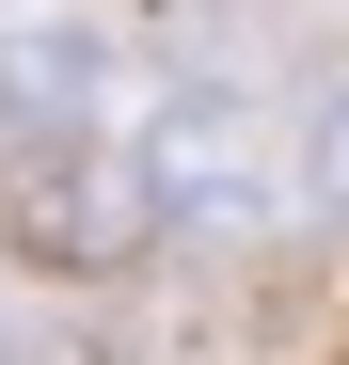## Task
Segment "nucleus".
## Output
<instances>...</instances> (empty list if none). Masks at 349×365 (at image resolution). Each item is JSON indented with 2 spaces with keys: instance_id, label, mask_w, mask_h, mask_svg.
Masks as SVG:
<instances>
[{
  "instance_id": "f257e3e1",
  "label": "nucleus",
  "mask_w": 349,
  "mask_h": 365,
  "mask_svg": "<svg viewBox=\"0 0 349 365\" xmlns=\"http://www.w3.org/2000/svg\"><path fill=\"white\" fill-rule=\"evenodd\" d=\"M143 175H159V222H174V238H270L286 191H302V143L270 128L254 80L191 64V80L143 96Z\"/></svg>"
},
{
  "instance_id": "20e7f679",
  "label": "nucleus",
  "mask_w": 349,
  "mask_h": 365,
  "mask_svg": "<svg viewBox=\"0 0 349 365\" xmlns=\"http://www.w3.org/2000/svg\"><path fill=\"white\" fill-rule=\"evenodd\" d=\"M302 207L349 222V80H318V111H302Z\"/></svg>"
},
{
  "instance_id": "f03ea898",
  "label": "nucleus",
  "mask_w": 349,
  "mask_h": 365,
  "mask_svg": "<svg viewBox=\"0 0 349 365\" xmlns=\"http://www.w3.org/2000/svg\"><path fill=\"white\" fill-rule=\"evenodd\" d=\"M143 143L127 111V32L48 0V16H0V175H48V159H111Z\"/></svg>"
},
{
  "instance_id": "7ed1b4c3",
  "label": "nucleus",
  "mask_w": 349,
  "mask_h": 365,
  "mask_svg": "<svg viewBox=\"0 0 349 365\" xmlns=\"http://www.w3.org/2000/svg\"><path fill=\"white\" fill-rule=\"evenodd\" d=\"M0 222H16L32 270H127L143 238H174L143 143H111V159H48V175H0Z\"/></svg>"
}]
</instances>
